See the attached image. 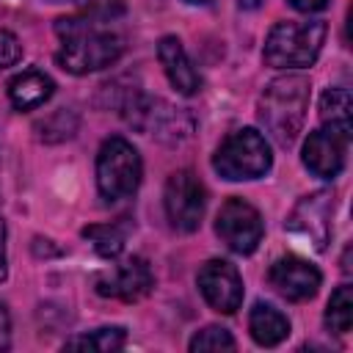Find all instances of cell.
<instances>
[{"mask_svg": "<svg viewBox=\"0 0 353 353\" xmlns=\"http://www.w3.org/2000/svg\"><path fill=\"white\" fill-rule=\"evenodd\" d=\"M61 47L55 61L69 74H91L113 66L124 52V39L97 14L88 17H63L55 22Z\"/></svg>", "mask_w": 353, "mask_h": 353, "instance_id": "1", "label": "cell"}, {"mask_svg": "<svg viewBox=\"0 0 353 353\" xmlns=\"http://www.w3.org/2000/svg\"><path fill=\"white\" fill-rule=\"evenodd\" d=\"M309 80L303 74H281L273 77L259 94L256 116L265 132L284 149H290L303 130L309 110Z\"/></svg>", "mask_w": 353, "mask_h": 353, "instance_id": "2", "label": "cell"}, {"mask_svg": "<svg viewBox=\"0 0 353 353\" xmlns=\"http://www.w3.org/2000/svg\"><path fill=\"white\" fill-rule=\"evenodd\" d=\"M328 25L323 19L306 22H276L265 39L262 58L273 69H303L312 66L325 44Z\"/></svg>", "mask_w": 353, "mask_h": 353, "instance_id": "3", "label": "cell"}, {"mask_svg": "<svg viewBox=\"0 0 353 353\" xmlns=\"http://www.w3.org/2000/svg\"><path fill=\"white\" fill-rule=\"evenodd\" d=\"M143 176V163L138 149L121 138L110 135L97 152V190L108 204L132 199Z\"/></svg>", "mask_w": 353, "mask_h": 353, "instance_id": "4", "label": "cell"}, {"mask_svg": "<svg viewBox=\"0 0 353 353\" xmlns=\"http://www.w3.org/2000/svg\"><path fill=\"white\" fill-rule=\"evenodd\" d=\"M270 165H273L270 143L254 127L234 130L212 154L215 174L229 179V182L259 179V176H265L270 171Z\"/></svg>", "mask_w": 353, "mask_h": 353, "instance_id": "5", "label": "cell"}, {"mask_svg": "<svg viewBox=\"0 0 353 353\" xmlns=\"http://www.w3.org/2000/svg\"><path fill=\"white\" fill-rule=\"evenodd\" d=\"M119 110L127 119V124L146 135H157L160 141H182L193 130V119L185 113V108H171L168 102L149 97L138 88L124 94Z\"/></svg>", "mask_w": 353, "mask_h": 353, "instance_id": "6", "label": "cell"}, {"mask_svg": "<svg viewBox=\"0 0 353 353\" xmlns=\"http://www.w3.org/2000/svg\"><path fill=\"white\" fill-rule=\"evenodd\" d=\"M163 207L171 229L176 232H196L201 226L204 210H207V190L201 179L190 168H179L165 179L163 190Z\"/></svg>", "mask_w": 353, "mask_h": 353, "instance_id": "7", "label": "cell"}, {"mask_svg": "<svg viewBox=\"0 0 353 353\" xmlns=\"http://www.w3.org/2000/svg\"><path fill=\"white\" fill-rule=\"evenodd\" d=\"M215 234L221 237V243L234 251V254H254L262 243V234H265V223H262V215L254 204H248L245 199H226L218 210V218H215Z\"/></svg>", "mask_w": 353, "mask_h": 353, "instance_id": "8", "label": "cell"}, {"mask_svg": "<svg viewBox=\"0 0 353 353\" xmlns=\"http://www.w3.org/2000/svg\"><path fill=\"white\" fill-rule=\"evenodd\" d=\"M152 287H154V273L143 256H127L119 265L97 273L94 279V290L102 298H116L124 303H135L146 298Z\"/></svg>", "mask_w": 353, "mask_h": 353, "instance_id": "9", "label": "cell"}, {"mask_svg": "<svg viewBox=\"0 0 353 353\" xmlns=\"http://www.w3.org/2000/svg\"><path fill=\"white\" fill-rule=\"evenodd\" d=\"M331 215H334V196L328 190H314L303 196L290 218H287V232L306 240L314 251H323L331 240Z\"/></svg>", "mask_w": 353, "mask_h": 353, "instance_id": "10", "label": "cell"}, {"mask_svg": "<svg viewBox=\"0 0 353 353\" xmlns=\"http://www.w3.org/2000/svg\"><path fill=\"white\" fill-rule=\"evenodd\" d=\"M347 146H350V130H339V127H317L314 132H309L306 143H303V165L320 176V179H334L342 174L345 160H347Z\"/></svg>", "mask_w": 353, "mask_h": 353, "instance_id": "11", "label": "cell"}, {"mask_svg": "<svg viewBox=\"0 0 353 353\" xmlns=\"http://www.w3.org/2000/svg\"><path fill=\"white\" fill-rule=\"evenodd\" d=\"M199 292L207 301V306H212L221 314H234L243 303V279L240 270L226 262V259H210L201 265L199 276H196Z\"/></svg>", "mask_w": 353, "mask_h": 353, "instance_id": "12", "label": "cell"}, {"mask_svg": "<svg viewBox=\"0 0 353 353\" xmlns=\"http://www.w3.org/2000/svg\"><path fill=\"white\" fill-rule=\"evenodd\" d=\"M268 281L281 298H287L292 303H301V301H309V298L317 295V290L323 284V273L309 259H303L298 254H287V256H279L270 265Z\"/></svg>", "mask_w": 353, "mask_h": 353, "instance_id": "13", "label": "cell"}, {"mask_svg": "<svg viewBox=\"0 0 353 353\" xmlns=\"http://www.w3.org/2000/svg\"><path fill=\"white\" fill-rule=\"evenodd\" d=\"M157 61H160L168 83L174 85V91H179L182 97H193L201 91V74L196 72L193 61L188 58L182 41L176 36H163L157 41Z\"/></svg>", "mask_w": 353, "mask_h": 353, "instance_id": "14", "label": "cell"}, {"mask_svg": "<svg viewBox=\"0 0 353 353\" xmlns=\"http://www.w3.org/2000/svg\"><path fill=\"white\" fill-rule=\"evenodd\" d=\"M55 91V83L41 69H25L8 80V99L17 110H36L41 108Z\"/></svg>", "mask_w": 353, "mask_h": 353, "instance_id": "15", "label": "cell"}, {"mask_svg": "<svg viewBox=\"0 0 353 353\" xmlns=\"http://www.w3.org/2000/svg\"><path fill=\"white\" fill-rule=\"evenodd\" d=\"M248 331L256 345L276 347L290 336V320L279 306H273L268 301H256L248 314Z\"/></svg>", "mask_w": 353, "mask_h": 353, "instance_id": "16", "label": "cell"}, {"mask_svg": "<svg viewBox=\"0 0 353 353\" xmlns=\"http://www.w3.org/2000/svg\"><path fill=\"white\" fill-rule=\"evenodd\" d=\"M127 342V331L121 325H102L85 334H77L63 342L66 350H88V353H116Z\"/></svg>", "mask_w": 353, "mask_h": 353, "instance_id": "17", "label": "cell"}, {"mask_svg": "<svg viewBox=\"0 0 353 353\" xmlns=\"http://www.w3.org/2000/svg\"><path fill=\"white\" fill-rule=\"evenodd\" d=\"M127 223H94V226H85L83 229V237L94 245V251L105 259H116L121 251H124V243H127Z\"/></svg>", "mask_w": 353, "mask_h": 353, "instance_id": "18", "label": "cell"}, {"mask_svg": "<svg viewBox=\"0 0 353 353\" xmlns=\"http://www.w3.org/2000/svg\"><path fill=\"white\" fill-rule=\"evenodd\" d=\"M350 110H353V99L350 91L342 85L325 88L320 97V119L328 127H339V130H350Z\"/></svg>", "mask_w": 353, "mask_h": 353, "instance_id": "19", "label": "cell"}, {"mask_svg": "<svg viewBox=\"0 0 353 353\" xmlns=\"http://www.w3.org/2000/svg\"><path fill=\"white\" fill-rule=\"evenodd\" d=\"M353 325V287L339 284L325 306V328L334 334H347Z\"/></svg>", "mask_w": 353, "mask_h": 353, "instance_id": "20", "label": "cell"}, {"mask_svg": "<svg viewBox=\"0 0 353 353\" xmlns=\"http://www.w3.org/2000/svg\"><path fill=\"white\" fill-rule=\"evenodd\" d=\"M188 347H190V353H199V350H234L237 342L223 325H207V328L193 334Z\"/></svg>", "mask_w": 353, "mask_h": 353, "instance_id": "21", "label": "cell"}, {"mask_svg": "<svg viewBox=\"0 0 353 353\" xmlns=\"http://www.w3.org/2000/svg\"><path fill=\"white\" fill-rule=\"evenodd\" d=\"M39 130H44L41 132V138L47 141L50 138V132L55 130L58 135H55V141H63V138H72L74 135V130H77V119L66 110V108H61V110H55L50 119H44L41 124H39Z\"/></svg>", "mask_w": 353, "mask_h": 353, "instance_id": "22", "label": "cell"}, {"mask_svg": "<svg viewBox=\"0 0 353 353\" xmlns=\"http://www.w3.org/2000/svg\"><path fill=\"white\" fill-rule=\"evenodd\" d=\"M19 58H22V44H19V39H17L11 30L0 28V72L8 69V66H14Z\"/></svg>", "mask_w": 353, "mask_h": 353, "instance_id": "23", "label": "cell"}, {"mask_svg": "<svg viewBox=\"0 0 353 353\" xmlns=\"http://www.w3.org/2000/svg\"><path fill=\"white\" fill-rule=\"evenodd\" d=\"M11 345V317L6 303H0V350H6Z\"/></svg>", "mask_w": 353, "mask_h": 353, "instance_id": "24", "label": "cell"}, {"mask_svg": "<svg viewBox=\"0 0 353 353\" xmlns=\"http://www.w3.org/2000/svg\"><path fill=\"white\" fill-rule=\"evenodd\" d=\"M287 3L301 14H314V11H323L328 6V0H287Z\"/></svg>", "mask_w": 353, "mask_h": 353, "instance_id": "25", "label": "cell"}, {"mask_svg": "<svg viewBox=\"0 0 353 353\" xmlns=\"http://www.w3.org/2000/svg\"><path fill=\"white\" fill-rule=\"evenodd\" d=\"M8 276V262H6V226L0 221V281Z\"/></svg>", "mask_w": 353, "mask_h": 353, "instance_id": "26", "label": "cell"}, {"mask_svg": "<svg viewBox=\"0 0 353 353\" xmlns=\"http://www.w3.org/2000/svg\"><path fill=\"white\" fill-rule=\"evenodd\" d=\"M265 0H237V6L240 8H245V11H254V8H259Z\"/></svg>", "mask_w": 353, "mask_h": 353, "instance_id": "27", "label": "cell"}, {"mask_svg": "<svg viewBox=\"0 0 353 353\" xmlns=\"http://www.w3.org/2000/svg\"><path fill=\"white\" fill-rule=\"evenodd\" d=\"M188 6H207V3H212V0H185Z\"/></svg>", "mask_w": 353, "mask_h": 353, "instance_id": "28", "label": "cell"}, {"mask_svg": "<svg viewBox=\"0 0 353 353\" xmlns=\"http://www.w3.org/2000/svg\"><path fill=\"white\" fill-rule=\"evenodd\" d=\"M47 3H83V0H47Z\"/></svg>", "mask_w": 353, "mask_h": 353, "instance_id": "29", "label": "cell"}]
</instances>
